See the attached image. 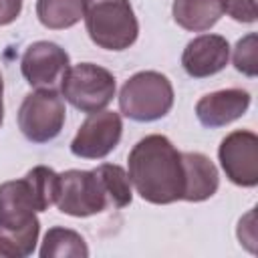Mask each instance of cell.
I'll return each mask as SVG.
<instances>
[{
    "label": "cell",
    "mask_w": 258,
    "mask_h": 258,
    "mask_svg": "<svg viewBox=\"0 0 258 258\" xmlns=\"http://www.w3.org/2000/svg\"><path fill=\"white\" fill-rule=\"evenodd\" d=\"M56 185L58 173L46 165L0 185V258H24L34 252L40 232L36 212L54 204Z\"/></svg>",
    "instance_id": "cell-1"
},
{
    "label": "cell",
    "mask_w": 258,
    "mask_h": 258,
    "mask_svg": "<svg viewBox=\"0 0 258 258\" xmlns=\"http://www.w3.org/2000/svg\"><path fill=\"white\" fill-rule=\"evenodd\" d=\"M129 181L149 204L165 206L183 198V165L175 145L159 133L139 139L127 157Z\"/></svg>",
    "instance_id": "cell-2"
},
{
    "label": "cell",
    "mask_w": 258,
    "mask_h": 258,
    "mask_svg": "<svg viewBox=\"0 0 258 258\" xmlns=\"http://www.w3.org/2000/svg\"><path fill=\"white\" fill-rule=\"evenodd\" d=\"M89 38L105 50H125L139 34V22L129 0H85Z\"/></svg>",
    "instance_id": "cell-3"
},
{
    "label": "cell",
    "mask_w": 258,
    "mask_h": 258,
    "mask_svg": "<svg viewBox=\"0 0 258 258\" xmlns=\"http://www.w3.org/2000/svg\"><path fill=\"white\" fill-rule=\"evenodd\" d=\"M173 107L171 81L157 71H139L119 91V109L125 117L149 123L165 117Z\"/></svg>",
    "instance_id": "cell-4"
},
{
    "label": "cell",
    "mask_w": 258,
    "mask_h": 258,
    "mask_svg": "<svg viewBox=\"0 0 258 258\" xmlns=\"http://www.w3.org/2000/svg\"><path fill=\"white\" fill-rule=\"evenodd\" d=\"M60 95L81 113L103 111L115 97V77L105 67L79 62L60 81Z\"/></svg>",
    "instance_id": "cell-5"
},
{
    "label": "cell",
    "mask_w": 258,
    "mask_h": 258,
    "mask_svg": "<svg viewBox=\"0 0 258 258\" xmlns=\"http://www.w3.org/2000/svg\"><path fill=\"white\" fill-rule=\"evenodd\" d=\"M64 101L54 89H36L28 93L18 109V127L32 143L54 139L64 125Z\"/></svg>",
    "instance_id": "cell-6"
},
{
    "label": "cell",
    "mask_w": 258,
    "mask_h": 258,
    "mask_svg": "<svg viewBox=\"0 0 258 258\" xmlns=\"http://www.w3.org/2000/svg\"><path fill=\"white\" fill-rule=\"evenodd\" d=\"M54 204L67 216L89 218L101 214L109 206V198L93 169H67L58 173Z\"/></svg>",
    "instance_id": "cell-7"
},
{
    "label": "cell",
    "mask_w": 258,
    "mask_h": 258,
    "mask_svg": "<svg viewBox=\"0 0 258 258\" xmlns=\"http://www.w3.org/2000/svg\"><path fill=\"white\" fill-rule=\"evenodd\" d=\"M218 159L232 183L240 187L258 183V137L254 131L236 129L228 133L220 143Z\"/></svg>",
    "instance_id": "cell-8"
},
{
    "label": "cell",
    "mask_w": 258,
    "mask_h": 258,
    "mask_svg": "<svg viewBox=\"0 0 258 258\" xmlns=\"http://www.w3.org/2000/svg\"><path fill=\"white\" fill-rule=\"evenodd\" d=\"M121 133L123 121L119 113L107 109L89 113L71 141V151L83 159H103L117 147Z\"/></svg>",
    "instance_id": "cell-9"
},
{
    "label": "cell",
    "mask_w": 258,
    "mask_h": 258,
    "mask_svg": "<svg viewBox=\"0 0 258 258\" xmlns=\"http://www.w3.org/2000/svg\"><path fill=\"white\" fill-rule=\"evenodd\" d=\"M71 67L69 52L50 40L32 42L20 60V71L26 83L34 89H54L60 87L64 73Z\"/></svg>",
    "instance_id": "cell-10"
},
{
    "label": "cell",
    "mask_w": 258,
    "mask_h": 258,
    "mask_svg": "<svg viewBox=\"0 0 258 258\" xmlns=\"http://www.w3.org/2000/svg\"><path fill=\"white\" fill-rule=\"evenodd\" d=\"M230 60V44L220 34H200L189 40L181 54L183 71L194 79H206L222 69Z\"/></svg>",
    "instance_id": "cell-11"
},
{
    "label": "cell",
    "mask_w": 258,
    "mask_h": 258,
    "mask_svg": "<svg viewBox=\"0 0 258 258\" xmlns=\"http://www.w3.org/2000/svg\"><path fill=\"white\" fill-rule=\"evenodd\" d=\"M250 107L246 89H222L204 95L196 103V117L204 127L216 129L240 119Z\"/></svg>",
    "instance_id": "cell-12"
},
{
    "label": "cell",
    "mask_w": 258,
    "mask_h": 258,
    "mask_svg": "<svg viewBox=\"0 0 258 258\" xmlns=\"http://www.w3.org/2000/svg\"><path fill=\"white\" fill-rule=\"evenodd\" d=\"M183 165V198L185 202H204L218 191L220 173L214 161L200 151L181 153Z\"/></svg>",
    "instance_id": "cell-13"
},
{
    "label": "cell",
    "mask_w": 258,
    "mask_h": 258,
    "mask_svg": "<svg viewBox=\"0 0 258 258\" xmlns=\"http://www.w3.org/2000/svg\"><path fill=\"white\" fill-rule=\"evenodd\" d=\"M171 14L183 30L204 32L224 16V0H173Z\"/></svg>",
    "instance_id": "cell-14"
},
{
    "label": "cell",
    "mask_w": 258,
    "mask_h": 258,
    "mask_svg": "<svg viewBox=\"0 0 258 258\" xmlns=\"http://www.w3.org/2000/svg\"><path fill=\"white\" fill-rule=\"evenodd\" d=\"M85 14V0H36V16L42 26L62 30L75 26Z\"/></svg>",
    "instance_id": "cell-15"
},
{
    "label": "cell",
    "mask_w": 258,
    "mask_h": 258,
    "mask_svg": "<svg viewBox=\"0 0 258 258\" xmlns=\"http://www.w3.org/2000/svg\"><path fill=\"white\" fill-rule=\"evenodd\" d=\"M87 258L89 256V246L85 238L69 228L54 226L44 234L42 246H40V258Z\"/></svg>",
    "instance_id": "cell-16"
},
{
    "label": "cell",
    "mask_w": 258,
    "mask_h": 258,
    "mask_svg": "<svg viewBox=\"0 0 258 258\" xmlns=\"http://www.w3.org/2000/svg\"><path fill=\"white\" fill-rule=\"evenodd\" d=\"M97 177L103 183V189L109 198V204L115 208H125L131 204L133 194H131V181L127 171L121 165L115 163H101L99 167L93 169Z\"/></svg>",
    "instance_id": "cell-17"
},
{
    "label": "cell",
    "mask_w": 258,
    "mask_h": 258,
    "mask_svg": "<svg viewBox=\"0 0 258 258\" xmlns=\"http://www.w3.org/2000/svg\"><path fill=\"white\" fill-rule=\"evenodd\" d=\"M232 60H234V67L238 73H242L246 77L258 75V36H256V32H250L236 42Z\"/></svg>",
    "instance_id": "cell-18"
},
{
    "label": "cell",
    "mask_w": 258,
    "mask_h": 258,
    "mask_svg": "<svg viewBox=\"0 0 258 258\" xmlns=\"http://www.w3.org/2000/svg\"><path fill=\"white\" fill-rule=\"evenodd\" d=\"M224 12L242 24H252L258 18L256 0H224Z\"/></svg>",
    "instance_id": "cell-19"
},
{
    "label": "cell",
    "mask_w": 258,
    "mask_h": 258,
    "mask_svg": "<svg viewBox=\"0 0 258 258\" xmlns=\"http://www.w3.org/2000/svg\"><path fill=\"white\" fill-rule=\"evenodd\" d=\"M22 12V0H0V26L12 24Z\"/></svg>",
    "instance_id": "cell-20"
},
{
    "label": "cell",
    "mask_w": 258,
    "mask_h": 258,
    "mask_svg": "<svg viewBox=\"0 0 258 258\" xmlns=\"http://www.w3.org/2000/svg\"><path fill=\"white\" fill-rule=\"evenodd\" d=\"M2 95H4V81H2V75H0V127H2V121H4V101H2Z\"/></svg>",
    "instance_id": "cell-21"
}]
</instances>
